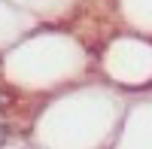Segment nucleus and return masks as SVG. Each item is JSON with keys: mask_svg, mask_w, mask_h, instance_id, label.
I'll return each instance as SVG.
<instances>
[{"mask_svg": "<svg viewBox=\"0 0 152 149\" xmlns=\"http://www.w3.org/2000/svg\"><path fill=\"white\" fill-rule=\"evenodd\" d=\"M9 101H12V97H9V94H6L3 88H0V113H3V110L9 107Z\"/></svg>", "mask_w": 152, "mask_h": 149, "instance_id": "nucleus-1", "label": "nucleus"}, {"mask_svg": "<svg viewBox=\"0 0 152 149\" xmlns=\"http://www.w3.org/2000/svg\"><path fill=\"white\" fill-rule=\"evenodd\" d=\"M6 140H9V131H6V125H0V146H3Z\"/></svg>", "mask_w": 152, "mask_h": 149, "instance_id": "nucleus-2", "label": "nucleus"}]
</instances>
